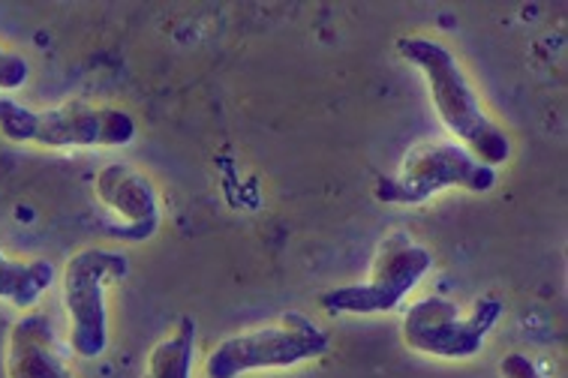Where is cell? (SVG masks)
I'll return each instance as SVG.
<instances>
[{"label":"cell","mask_w":568,"mask_h":378,"mask_svg":"<svg viewBox=\"0 0 568 378\" xmlns=\"http://www.w3.org/2000/svg\"><path fill=\"white\" fill-rule=\"evenodd\" d=\"M503 318V300L499 297H478L469 313H460L455 300L430 295L415 300L404 313L400 337L406 348L418 355L443 360L476 358L485 348L487 334Z\"/></svg>","instance_id":"8992f818"},{"label":"cell","mask_w":568,"mask_h":378,"mask_svg":"<svg viewBox=\"0 0 568 378\" xmlns=\"http://www.w3.org/2000/svg\"><path fill=\"white\" fill-rule=\"evenodd\" d=\"M494 186L496 168L478 163L466 147L452 142H430L413 147L400 172L379 177L373 195L383 205H424L443 190L490 193Z\"/></svg>","instance_id":"5b68a950"},{"label":"cell","mask_w":568,"mask_h":378,"mask_svg":"<svg viewBox=\"0 0 568 378\" xmlns=\"http://www.w3.org/2000/svg\"><path fill=\"white\" fill-rule=\"evenodd\" d=\"M434 267V253L415 244L406 232H392L385 237L371 265V276L364 283L328 288L320 297V307L328 316H379L394 313L404 297L422 283Z\"/></svg>","instance_id":"277c9868"},{"label":"cell","mask_w":568,"mask_h":378,"mask_svg":"<svg viewBox=\"0 0 568 378\" xmlns=\"http://www.w3.org/2000/svg\"><path fill=\"white\" fill-rule=\"evenodd\" d=\"M31 79V63L0 45V91H19Z\"/></svg>","instance_id":"7c38bea8"},{"label":"cell","mask_w":568,"mask_h":378,"mask_svg":"<svg viewBox=\"0 0 568 378\" xmlns=\"http://www.w3.org/2000/svg\"><path fill=\"white\" fill-rule=\"evenodd\" d=\"M499 378H545L538 364L524 351H511L499 360Z\"/></svg>","instance_id":"4fadbf2b"},{"label":"cell","mask_w":568,"mask_h":378,"mask_svg":"<svg viewBox=\"0 0 568 378\" xmlns=\"http://www.w3.org/2000/svg\"><path fill=\"white\" fill-rule=\"evenodd\" d=\"M0 135L16 144L40 147H124L135 139L133 114L109 105L67 103L58 109H28L0 100Z\"/></svg>","instance_id":"7a4b0ae2"},{"label":"cell","mask_w":568,"mask_h":378,"mask_svg":"<svg viewBox=\"0 0 568 378\" xmlns=\"http://www.w3.org/2000/svg\"><path fill=\"white\" fill-rule=\"evenodd\" d=\"M93 190L97 198L124 223V228H118L114 235H121L124 241L154 237L160 225V202L145 174L124 163H109L97 172Z\"/></svg>","instance_id":"ba28073f"},{"label":"cell","mask_w":568,"mask_h":378,"mask_svg":"<svg viewBox=\"0 0 568 378\" xmlns=\"http://www.w3.org/2000/svg\"><path fill=\"white\" fill-rule=\"evenodd\" d=\"M331 337L301 313H286L277 325L235 334L207 351V378H241L258 369H290L322 358Z\"/></svg>","instance_id":"3957f363"},{"label":"cell","mask_w":568,"mask_h":378,"mask_svg":"<svg viewBox=\"0 0 568 378\" xmlns=\"http://www.w3.org/2000/svg\"><path fill=\"white\" fill-rule=\"evenodd\" d=\"M193 358H196V321L184 316L169 337L151 348L145 378H193Z\"/></svg>","instance_id":"8fae6325"},{"label":"cell","mask_w":568,"mask_h":378,"mask_svg":"<svg viewBox=\"0 0 568 378\" xmlns=\"http://www.w3.org/2000/svg\"><path fill=\"white\" fill-rule=\"evenodd\" d=\"M130 274L124 253L88 246L63 265V307L70 316V346L79 358L93 360L109 348L105 288Z\"/></svg>","instance_id":"52a82bcc"},{"label":"cell","mask_w":568,"mask_h":378,"mask_svg":"<svg viewBox=\"0 0 568 378\" xmlns=\"http://www.w3.org/2000/svg\"><path fill=\"white\" fill-rule=\"evenodd\" d=\"M397 54L422 70L439 121L460 142V147H466L478 163L490 165V168L511 160V139L499 123L487 118L473 84L466 82L460 63L443 42L430 40V37H400Z\"/></svg>","instance_id":"6da1fadb"},{"label":"cell","mask_w":568,"mask_h":378,"mask_svg":"<svg viewBox=\"0 0 568 378\" xmlns=\"http://www.w3.org/2000/svg\"><path fill=\"white\" fill-rule=\"evenodd\" d=\"M54 283V265L45 258L12 262L0 249V300L16 309H31Z\"/></svg>","instance_id":"30bf717a"},{"label":"cell","mask_w":568,"mask_h":378,"mask_svg":"<svg viewBox=\"0 0 568 378\" xmlns=\"http://www.w3.org/2000/svg\"><path fill=\"white\" fill-rule=\"evenodd\" d=\"M7 378H75L58 355L52 318L28 313L10 327Z\"/></svg>","instance_id":"9c48e42d"}]
</instances>
